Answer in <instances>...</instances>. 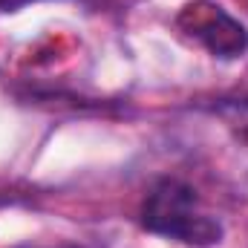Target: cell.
<instances>
[{
    "label": "cell",
    "mask_w": 248,
    "mask_h": 248,
    "mask_svg": "<svg viewBox=\"0 0 248 248\" xmlns=\"http://www.w3.org/2000/svg\"><path fill=\"white\" fill-rule=\"evenodd\" d=\"M141 225L150 234L208 248L222 240V222L199 211L196 190L179 179H162L141 205Z\"/></svg>",
    "instance_id": "obj_1"
},
{
    "label": "cell",
    "mask_w": 248,
    "mask_h": 248,
    "mask_svg": "<svg viewBox=\"0 0 248 248\" xmlns=\"http://www.w3.org/2000/svg\"><path fill=\"white\" fill-rule=\"evenodd\" d=\"M176 23L187 38L199 41L217 58H240L248 49L246 26L237 17H231L219 3L193 0L179 12Z\"/></svg>",
    "instance_id": "obj_2"
},
{
    "label": "cell",
    "mask_w": 248,
    "mask_h": 248,
    "mask_svg": "<svg viewBox=\"0 0 248 248\" xmlns=\"http://www.w3.org/2000/svg\"><path fill=\"white\" fill-rule=\"evenodd\" d=\"M217 113L228 122V127L237 133L240 141L248 144V98H237V101H222L217 107Z\"/></svg>",
    "instance_id": "obj_3"
},
{
    "label": "cell",
    "mask_w": 248,
    "mask_h": 248,
    "mask_svg": "<svg viewBox=\"0 0 248 248\" xmlns=\"http://www.w3.org/2000/svg\"><path fill=\"white\" fill-rule=\"evenodd\" d=\"M23 3H29V0H0V9L12 12V9H17V6H23Z\"/></svg>",
    "instance_id": "obj_4"
}]
</instances>
